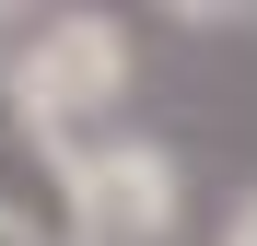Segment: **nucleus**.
<instances>
[{
  "label": "nucleus",
  "instance_id": "1",
  "mask_svg": "<svg viewBox=\"0 0 257 246\" xmlns=\"http://www.w3.org/2000/svg\"><path fill=\"white\" fill-rule=\"evenodd\" d=\"M0 246H94L82 141L47 129V117L12 94V59H0Z\"/></svg>",
  "mask_w": 257,
  "mask_h": 246
},
{
  "label": "nucleus",
  "instance_id": "2",
  "mask_svg": "<svg viewBox=\"0 0 257 246\" xmlns=\"http://www.w3.org/2000/svg\"><path fill=\"white\" fill-rule=\"evenodd\" d=\"M0 59H12V94L47 129H82L128 94V24H105V12H35V24H12Z\"/></svg>",
  "mask_w": 257,
  "mask_h": 246
},
{
  "label": "nucleus",
  "instance_id": "3",
  "mask_svg": "<svg viewBox=\"0 0 257 246\" xmlns=\"http://www.w3.org/2000/svg\"><path fill=\"white\" fill-rule=\"evenodd\" d=\"M82 211H94V246H164L187 211V176L164 141H82Z\"/></svg>",
  "mask_w": 257,
  "mask_h": 246
},
{
  "label": "nucleus",
  "instance_id": "4",
  "mask_svg": "<svg viewBox=\"0 0 257 246\" xmlns=\"http://www.w3.org/2000/svg\"><path fill=\"white\" fill-rule=\"evenodd\" d=\"M222 246H257V188L234 199V223H222Z\"/></svg>",
  "mask_w": 257,
  "mask_h": 246
}]
</instances>
